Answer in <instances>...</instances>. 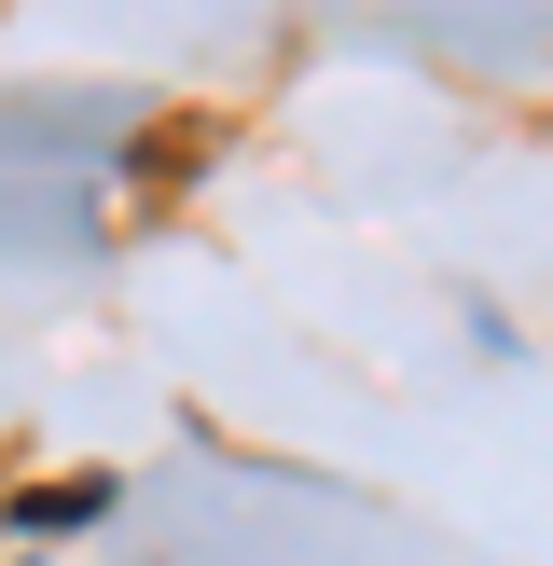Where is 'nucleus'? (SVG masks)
Returning <instances> with one entry per match:
<instances>
[]
</instances>
